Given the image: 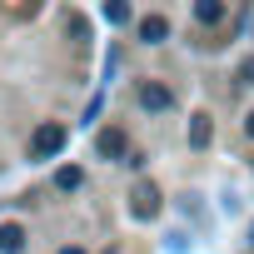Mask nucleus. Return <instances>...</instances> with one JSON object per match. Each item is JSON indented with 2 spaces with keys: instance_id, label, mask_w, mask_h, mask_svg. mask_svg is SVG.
Masks as SVG:
<instances>
[{
  "instance_id": "nucleus-1",
  "label": "nucleus",
  "mask_w": 254,
  "mask_h": 254,
  "mask_svg": "<svg viewBox=\"0 0 254 254\" xmlns=\"http://www.w3.org/2000/svg\"><path fill=\"white\" fill-rule=\"evenodd\" d=\"M65 140H70V130H65V125H40V130L30 135V160H55L60 150H65Z\"/></svg>"
},
{
  "instance_id": "nucleus-2",
  "label": "nucleus",
  "mask_w": 254,
  "mask_h": 254,
  "mask_svg": "<svg viewBox=\"0 0 254 254\" xmlns=\"http://www.w3.org/2000/svg\"><path fill=\"white\" fill-rule=\"evenodd\" d=\"M175 105V95L160 85V80H150V85H140V110H150V115H165Z\"/></svg>"
},
{
  "instance_id": "nucleus-3",
  "label": "nucleus",
  "mask_w": 254,
  "mask_h": 254,
  "mask_svg": "<svg viewBox=\"0 0 254 254\" xmlns=\"http://www.w3.org/2000/svg\"><path fill=\"white\" fill-rule=\"evenodd\" d=\"M95 150H100L105 160H125V155H130V145H125V135H120V130H100Z\"/></svg>"
},
{
  "instance_id": "nucleus-4",
  "label": "nucleus",
  "mask_w": 254,
  "mask_h": 254,
  "mask_svg": "<svg viewBox=\"0 0 254 254\" xmlns=\"http://www.w3.org/2000/svg\"><path fill=\"white\" fill-rule=\"evenodd\" d=\"M165 35H170V20H165V15H145V20H140V40H145V45H160Z\"/></svg>"
},
{
  "instance_id": "nucleus-5",
  "label": "nucleus",
  "mask_w": 254,
  "mask_h": 254,
  "mask_svg": "<svg viewBox=\"0 0 254 254\" xmlns=\"http://www.w3.org/2000/svg\"><path fill=\"white\" fill-rule=\"evenodd\" d=\"M155 209H160V190H155V185H140V190H135V214L150 219Z\"/></svg>"
},
{
  "instance_id": "nucleus-6",
  "label": "nucleus",
  "mask_w": 254,
  "mask_h": 254,
  "mask_svg": "<svg viewBox=\"0 0 254 254\" xmlns=\"http://www.w3.org/2000/svg\"><path fill=\"white\" fill-rule=\"evenodd\" d=\"M25 249V229L20 224H0V254H20Z\"/></svg>"
},
{
  "instance_id": "nucleus-7",
  "label": "nucleus",
  "mask_w": 254,
  "mask_h": 254,
  "mask_svg": "<svg viewBox=\"0 0 254 254\" xmlns=\"http://www.w3.org/2000/svg\"><path fill=\"white\" fill-rule=\"evenodd\" d=\"M194 15H199V25H219L224 20V0H194Z\"/></svg>"
},
{
  "instance_id": "nucleus-8",
  "label": "nucleus",
  "mask_w": 254,
  "mask_h": 254,
  "mask_svg": "<svg viewBox=\"0 0 254 254\" xmlns=\"http://www.w3.org/2000/svg\"><path fill=\"white\" fill-rule=\"evenodd\" d=\"M209 135H214V130H209V115H194V120H190V145H194V150H204V145H209Z\"/></svg>"
},
{
  "instance_id": "nucleus-9",
  "label": "nucleus",
  "mask_w": 254,
  "mask_h": 254,
  "mask_svg": "<svg viewBox=\"0 0 254 254\" xmlns=\"http://www.w3.org/2000/svg\"><path fill=\"white\" fill-rule=\"evenodd\" d=\"M105 20L110 25H125V20H130V0H105Z\"/></svg>"
},
{
  "instance_id": "nucleus-10",
  "label": "nucleus",
  "mask_w": 254,
  "mask_h": 254,
  "mask_svg": "<svg viewBox=\"0 0 254 254\" xmlns=\"http://www.w3.org/2000/svg\"><path fill=\"white\" fill-rule=\"evenodd\" d=\"M55 185H60V190H80V185H85V175H80L75 165H65V170L55 175Z\"/></svg>"
},
{
  "instance_id": "nucleus-11",
  "label": "nucleus",
  "mask_w": 254,
  "mask_h": 254,
  "mask_svg": "<svg viewBox=\"0 0 254 254\" xmlns=\"http://www.w3.org/2000/svg\"><path fill=\"white\" fill-rule=\"evenodd\" d=\"M239 80H244V85H254V55H249V60L239 65Z\"/></svg>"
},
{
  "instance_id": "nucleus-12",
  "label": "nucleus",
  "mask_w": 254,
  "mask_h": 254,
  "mask_svg": "<svg viewBox=\"0 0 254 254\" xmlns=\"http://www.w3.org/2000/svg\"><path fill=\"white\" fill-rule=\"evenodd\" d=\"M244 135H249V140H254V115H249V120H244Z\"/></svg>"
},
{
  "instance_id": "nucleus-13",
  "label": "nucleus",
  "mask_w": 254,
  "mask_h": 254,
  "mask_svg": "<svg viewBox=\"0 0 254 254\" xmlns=\"http://www.w3.org/2000/svg\"><path fill=\"white\" fill-rule=\"evenodd\" d=\"M60 254H85V249H75V244H70V249H60Z\"/></svg>"
},
{
  "instance_id": "nucleus-14",
  "label": "nucleus",
  "mask_w": 254,
  "mask_h": 254,
  "mask_svg": "<svg viewBox=\"0 0 254 254\" xmlns=\"http://www.w3.org/2000/svg\"><path fill=\"white\" fill-rule=\"evenodd\" d=\"M249 244H254V224H249Z\"/></svg>"
}]
</instances>
